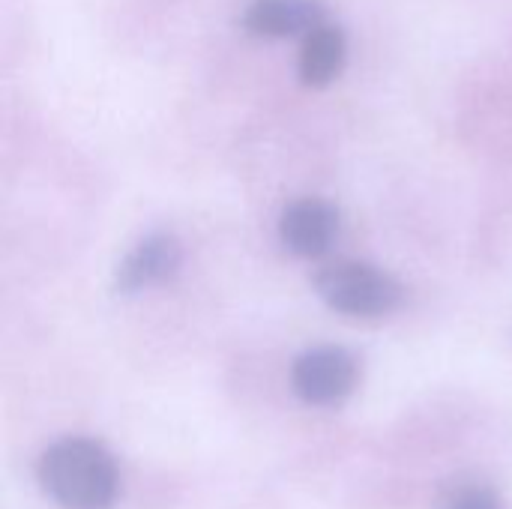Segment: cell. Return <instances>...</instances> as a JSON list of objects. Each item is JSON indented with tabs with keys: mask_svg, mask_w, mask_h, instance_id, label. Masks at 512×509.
Here are the masks:
<instances>
[{
	"mask_svg": "<svg viewBox=\"0 0 512 509\" xmlns=\"http://www.w3.org/2000/svg\"><path fill=\"white\" fill-rule=\"evenodd\" d=\"M48 498L63 509H108L117 498L114 459L93 441L66 438L39 462Z\"/></svg>",
	"mask_w": 512,
	"mask_h": 509,
	"instance_id": "1",
	"label": "cell"
},
{
	"mask_svg": "<svg viewBox=\"0 0 512 509\" xmlns=\"http://www.w3.org/2000/svg\"><path fill=\"white\" fill-rule=\"evenodd\" d=\"M315 288L327 306L360 318L387 315L402 303V285L393 276L354 261H339L324 267L315 279Z\"/></svg>",
	"mask_w": 512,
	"mask_h": 509,
	"instance_id": "2",
	"label": "cell"
},
{
	"mask_svg": "<svg viewBox=\"0 0 512 509\" xmlns=\"http://www.w3.org/2000/svg\"><path fill=\"white\" fill-rule=\"evenodd\" d=\"M294 393L309 405H336L357 387V360L345 348H315L291 369Z\"/></svg>",
	"mask_w": 512,
	"mask_h": 509,
	"instance_id": "3",
	"label": "cell"
},
{
	"mask_svg": "<svg viewBox=\"0 0 512 509\" xmlns=\"http://www.w3.org/2000/svg\"><path fill=\"white\" fill-rule=\"evenodd\" d=\"M339 231V213L333 204L321 198H300L294 201L279 222L282 243L303 258H318L330 249Z\"/></svg>",
	"mask_w": 512,
	"mask_h": 509,
	"instance_id": "4",
	"label": "cell"
},
{
	"mask_svg": "<svg viewBox=\"0 0 512 509\" xmlns=\"http://www.w3.org/2000/svg\"><path fill=\"white\" fill-rule=\"evenodd\" d=\"M180 267V246L174 237L168 234H153L147 240H141L126 261L117 267V288L132 294L150 285H159L165 279H171Z\"/></svg>",
	"mask_w": 512,
	"mask_h": 509,
	"instance_id": "5",
	"label": "cell"
},
{
	"mask_svg": "<svg viewBox=\"0 0 512 509\" xmlns=\"http://www.w3.org/2000/svg\"><path fill=\"white\" fill-rule=\"evenodd\" d=\"M243 24L258 36H306L324 24V6L318 0H252Z\"/></svg>",
	"mask_w": 512,
	"mask_h": 509,
	"instance_id": "6",
	"label": "cell"
},
{
	"mask_svg": "<svg viewBox=\"0 0 512 509\" xmlns=\"http://www.w3.org/2000/svg\"><path fill=\"white\" fill-rule=\"evenodd\" d=\"M345 33L342 27L324 21L318 24L315 30H309L303 36V45H300V60H297V72H300V81L306 87H324L330 84L342 66H345Z\"/></svg>",
	"mask_w": 512,
	"mask_h": 509,
	"instance_id": "7",
	"label": "cell"
},
{
	"mask_svg": "<svg viewBox=\"0 0 512 509\" xmlns=\"http://www.w3.org/2000/svg\"><path fill=\"white\" fill-rule=\"evenodd\" d=\"M441 509H501V501L486 486H462L444 498Z\"/></svg>",
	"mask_w": 512,
	"mask_h": 509,
	"instance_id": "8",
	"label": "cell"
}]
</instances>
